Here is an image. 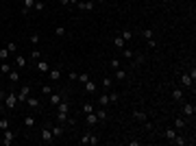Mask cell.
Segmentation results:
<instances>
[{"instance_id":"obj_1","label":"cell","mask_w":196,"mask_h":146,"mask_svg":"<svg viewBox=\"0 0 196 146\" xmlns=\"http://www.w3.org/2000/svg\"><path fill=\"white\" fill-rule=\"evenodd\" d=\"M78 142H81L83 146H87V144H92V146H96L100 140H98V135H94V133H85V135H83L81 140H78Z\"/></svg>"},{"instance_id":"obj_2","label":"cell","mask_w":196,"mask_h":146,"mask_svg":"<svg viewBox=\"0 0 196 146\" xmlns=\"http://www.w3.org/2000/svg\"><path fill=\"white\" fill-rule=\"evenodd\" d=\"M15 105H18V94H15V92H9L7 96H4V107H7V109H13Z\"/></svg>"},{"instance_id":"obj_3","label":"cell","mask_w":196,"mask_h":146,"mask_svg":"<svg viewBox=\"0 0 196 146\" xmlns=\"http://www.w3.org/2000/svg\"><path fill=\"white\" fill-rule=\"evenodd\" d=\"M13 140H15V133L11 131V129H4L2 131V146H11Z\"/></svg>"},{"instance_id":"obj_4","label":"cell","mask_w":196,"mask_h":146,"mask_svg":"<svg viewBox=\"0 0 196 146\" xmlns=\"http://www.w3.org/2000/svg\"><path fill=\"white\" fill-rule=\"evenodd\" d=\"M31 96V85H24L20 87V94H18V103H26V98Z\"/></svg>"},{"instance_id":"obj_5","label":"cell","mask_w":196,"mask_h":146,"mask_svg":"<svg viewBox=\"0 0 196 146\" xmlns=\"http://www.w3.org/2000/svg\"><path fill=\"white\" fill-rule=\"evenodd\" d=\"M94 4H96L94 0H78L76 7L81 9V11H92V9H94Z\"/></svg>"},{"instance_id":"obj_6","label":"cell","mask_w":196,"mask_h":146,"mask_svg":"<svg viewBox=\"0 0 196 146\" xmlns=\"http://www.w3.org/2000/svg\"><path fill=\"white\" fill-rule=\"evenodd\" d=\"M33 7H35V0H24V2H22V9H20V13H22V15H29Z\"/></svg>"},{"instance_id":"obj_7","label":"cell","mask_w":196,"mask_h":146,"mask_svg":"<svg viewBox=\"0 0 196 146\" xmlns=\"http://www.w3.org/2000/svg\"><path fill=\"white\" fill-rule=\"evenodd\" d=\"M42 142H52V131H50L48 127L42 129Z\"/></svg>"},{"instance_id":"obj_8","label":"cell","mask_w":196,"mask_h":146,"mask_svg":"<svg viewBox=\"0 0 196 146\" xmlns=\"http://www.w3.org/2000/svg\"><path fill=\"white\" fill-rule=\"evenodd\" d=\"M48 76H50V81H52V83H57L59 78H61V70H59V68H55V70H48Z\"/></svg>"},{"instance_id":"obj_9","label":"cell","mask_w":196,"mask_h":146,"mask_svg":"<svg viewBox=\"0 0 196 146\" xmlns=\"http://www.w3.org/2000/svg\"><path fill=\"white\" fill-rule=\"evenodd\" d=\"M181 83H183V87H190V89L194 87V81H192L190 74H181Z\"/></svg>"},{"instance_id":"obj_10","label":"cell","mask_w":196,"mask_h":146,"mask_svg":"<svg viewBox=\"0 0 196 146\" xmlns=\"http://www.w3.org/2000/svg\"><path fill=\"white\" fill-rule=\"evenodd\" d=\"M26 105H29L31 109H39V107H42V103H39V98H33V96H29V98H26Z\"/></svg>"},{"instance_id":"obj_11","label":"cell","mask_w":196,"mask_h":146,"mask_svg":"<svg viewBox=\"0 0 196 146\" xmlns=\"http://www.w3.org/2000/svg\"><path fill=\"white\" fill-rule=\"evenodd\" d=\"M50 105H59L61 100H63V94H55V92H50Z\"/></svg>"},{"instance_id":"obj_12","label":"cell","mask_w":196,"mask_h":146,"mask_svg":"<svg viewBox=\"0 0 196 146\" xmlns=\"http://www.w3.org/2000/svg\"><path fill=\"white\" fill-rule=\"evenodd\" d=\"M37 70H39V72H44V74H46V72L50 70L48 61H44V59H37Z\"/></svg>"},{"instance_id":"obj_13","label":"cell","mask_w":196,"mask_h":146,"mask_svg":"<svg viewBox=\"0 0 196 146\" xmlns=\"http://www.w3.org/2000/svg\"><path fill=\"white\" fill-rule=\"evenodd\" d=\"M50 131H52V137H61V135H63V124L59 122V124H57V127H52Z\"/></svg>"},{"instance_id":"obj_14","label":"cell","mask_w":196,"mask_h":146,"mask_svg":"<svg viewBox=\"0 0 196 146\" xmlns=\"http://www.w3.org/2000/svg\"><path fill=\"white\" fill-rule=\"evenodd\" d=\"M57 120L61 122V124H65V122L70 120V116H68V111H57Z\"/></svg>"},{"instance_id":"obj_15","label":"cell","mask_w":196,"mask_h":146,"mask_svg":"<svg viewBox=\"0 0 196 146\" xmlns=\"http://www.w3.org/2000/svg\"><path fill=\"white\" fill-rule=\"evenodd\" d=\"M133 118H135V120H139V122H146V120H148V116L144 114V111H139V109L133 111Z\"/></svg>"},{"instance_id":"obj_16","label":"cell","mask_w":196,"mask_h":146,"mask_svg":"<svg viewBox=\"0 0 196 146\" xmlns=\"http://www.w3.org/2000/svg\"><path fill=\"white\" fill-rule=\"evenodd\" d=\"M85 116H87V127H94L98 122V116L94 114V111H92V114H85Z\"/></svg>"},{"instance_id":"obj_17","label":"cell","mask_w":196,"mask_h":146,"mask_svg":"<svg viewBox=\"0 0 196 146\" xmlns=\"http://www.w3.org/2000/svg\"><path fill=\"white\" fill-rule=\"evenodd\" d=\"M183 114H185V116H192V118H194V114H196V107H194V105H183Z\"/></svg>"},{"instance_id":"obj_18","label":"cell","mask_w":196,"mask_h":146,"mask_svg":"<svg viewBox=\"0 0 196 146\" xmlns=\"http://www.w3.org/2000/svg\"><path fill=\"white\" fill-rule=\"evenodd\" d=\"M142 63H144V55L142 53L133 55V68H135V65H142Z\"/></svg>"},{"instance_id":"obj_19","label":"cell","mask_w":196,"mask_h":146,"mask_svg":"<svg viewBox=\"0 0 196 146\" xmlns=\"http://www.w3.org/2000/svg\"><path fill=\"white\" fill-rule=\"evenodd\" d=\"M85 92H87V94H94V92H96V83H94L92 78L85 83Z\"/></svg>"},{"instance_id":"obj_20","label":"cell","mask_w":196,"mask_h":146,"mask_svg":"<svg viewBox=\"0 0 196 146\" xmlns=\"http://www.w3.org/2000/svg\"><path fill=\"white\" fill-rule=\"evenodd\" d=\"M22 122H24V127H26V129L35 127V118H33V116H24V120H22Z\"/></svg>"},{"instance_id":"obj_21","label":"cell","mask_w":196,"mask_h":146,"mask_svg":"<svg viewBox=\"0 0 196 146\" xmlns=\"http://www.w3.org/2000/svg\"><path fill=\"white\" fill-rule=\"evenodd\" d=\"M9 81H11V83H18V81H20V72H18V70H11V72H9Z\"/></svg>"},{"instance_id":"obj_22","label":"cell","mask_w":196,"mask_h":146,"mask_svg":"<svg viewBox=\"0 0 196 146\" xmlns=\"http://www.w3.org/2000/svg\"><path fill=\"white\" fill-rule=\"evenodd\" d=\"M164 135H166V137H168V140H170V142H172V140H174V135H177V131H174V129H172V127H168L166 131H164Z\"/></svg>"},{"instance_id":"obj_23","label":"cell","mask_w":196,"mask_h":146,"mask_svg":"<svg viewBox=\"0 0 196 146\" xmlns=\"http://www.w3.org/2000/svg\"><path fill=\"white\" fill-rule=\"evenodd\" d=\"M24 65H26V57L18 55V57H15V68H24Z\"/></svg>"},{"instance_id":"obj_24","label":"cell","mask_w":196,"mask_h":146,"mask_svg":"<svg viewBox=\"0 0 196 146\" xmlns=\"http://www.w3.org/2000/svg\"><path fill=\"white\" fill-rule=\"evenodd\" d=\"M172 144H177V146H185V144H187V140H185V137H181V135H174Z\"/></svg>"},{"instance_id":"obj_25","label":"cell","mask_w":196,"mask_h":146,"mask_svg":"<svg viewBox=\"0 0 196 146\" xmlns=\"http://www.w3.org/2000/svg\"><path fill=\"white\" fill-rule=\"evenodd\" d=\"M0 72H2V74H9V72H11V63L2 61V63H0Z\"/></svg>"},{"instance_id":"obj_26","label":"cell","mask_w":196,"mask_h":146,"mask_svg":"<svg viewBox=\"0 0 196 146\" xmlns=\"http://www.w3.org/2000/svg\"><path fill=\"white\" fill-rule=\"evenodd\" d=\"M172 98H174V100H183V92L179 87H174V89H172Z\"/></svg>"},{"instance_id":"obj_27","label":"cell","mask_w":196,"mask_h":146,"mask_svg":"<svg viewBox=\"0 0 196 146\" xmlns=\"http://www.w3.org/2000/svg\"><path fill=\"white\" fill-rule=\"evenodd\" d=\"M76 81H78V83H83V85H85V83L89 81V76H87V72H81V74H78V76H76Z\"/></svg>"},{"instance_id":"obj_28","label":"cell","mask_w":196,"mask_h":146,"mask_svg":"<svg viewBox=\"0 0 196 146\" xmlns=\"http://www.w3.org/2000/svg\"><path fill=\"white\" fill-rule=\"evenodd\" d=\"M116 78H118V81H124V78H126V70H120V68H118V70H116Z\"/></svg>"},{"instance_id":"obj_29","label":"cell","mask_w":196,"mask_h":146,"mask_svg":"<svg viewBox=\"0 0 196 146\" xmlns=\"http://www.w3.org/2000/svg\"><path fill=\"white\" fill-rule=\"evenodd\" d=\"M98 105H109V94H103V96H98Z\"/></svg>"},{"instance_id":"obj_30","label":"cell","mask_w":196,"mask_h":146,"mask_svg":"<svg viewBox=\"0 0 196 146\" xmlns=\"http://www.w3.org/2000/svg\"><path fill=\"white\" fill-rule=\"evenodd\" d=\"M94 114L98 116V120H107V118H109V116H107V111H105V109H98V111H94Z\"/></svg>"},{"instance_id":"obj_31","label":"cell","mask_w":196,"mask_h":146,"mask_svg":"<svg viewBox=\"0 0 196 146\" xmlns=\"http://www.w3.org/2000/svg\"><path fill=\"white\" fill-rule=\"evenodd\" d=\"M113 44H116L118 48H124V44H126V42H124V39H122V35H118V37L113 39Z\"/></svg>"},{"instance_id":"obj_32","label":"cell","mask_w":196,"mask_h":146,"mask_svg":"<svg viewBox=\"0 0 196 146\" xmlns=\"http://www.w3.org/2000/svg\"><path fill=\"white\" fill-rule=\"evenodd\" d=\"M68 109H70V105L65 103V100H61V103L57 105V111H68Z\"/></svg>"},{"instance_id":"obj_33","label":"cell","mask_w":196,"mask_h":146,"mask_svg":"<svg viewBox=\"0 0 196 146\" xmlns=\"http://www.w3.org/2000/svg\"><path fill=\"white\" fill-rule=\"evenodd\" d=\"M185 127V120L183 118H174V129H183Z\"/></svg>"},{"instance_id":"obj_34","label":"cell","mask_w":196,"mask_h":146,"mask_svg":"<svg viewBox=\"0 0 196 146\" xmlns=\"http://www.w3.org/2000/svg\"><path fill=\"white\" fill-rule=\"evenodd\" d=\"M122 39H124V42H131V39H133V33H131V31H122Z\"/></svg>"},{"instance_id":"obj_35","label":"cell","mask_w":196,"mask_h":146,"mask_svg":"<svg viewBox=\"0 0 196 146\" xmlns=\"http://www.w3.org/2000/svg\"><path fill=\"white\" fill-rule=\"evenodd\" d=\"M142 37H144V39H153V31H150V29H144V31H142Z\"/></svg>"},{"instance_id":"obj_36","label":"cell","mask_w":196,"mask_h":146,"mask_svg":"<svg viewBox=\"0 0 196 146\" xmlns=\"http://www.w3.org/2000/svg\"><path fill=\"white\" fill-rule=\"evenodd\" d=\"M7 57H9V50L7 48H0V61H7Z\"/></svg>"},{"instance_id":"obj_37","label":"cell","mask_w":196,"mask_h":146,"mask_svg":"<svg viewBox=\"0 0 196 146\" xmlns=\"http://www.w3.org/2000/svg\"><path fill=\"white\" fill-rule=\"evenodd\" d=\"M0 129H2V131H4V129H9V120H7V118H2V116H0Z\"/></svg>"},{"instance_id":"obj_38","label":"cell","mask_w":196,"mask_h":146,"mask_svg":"<svg viewBox=\"0 0 196 146\" xmlns=\"http://www.w3.org/2000/svg\"><path fill=\"white\" fill-rule=\"evenodd\" d=\"M7 50H9V53H18V44L9 42V44H7Z\"/></svg>"},{"instance_id":"obj_39","label":"cell","mask_w":196,"mask_h":146,"mask_svg":"<svg viewBox=\"0 0 196 146\" xmlns=\"http://www.w3.org/2000/svg\"><path fill=\"white\" fill-rule=\"evenodd\" d=\"M103 85H105V89H109L111 85H113V81H111L109 76H105V78H103Z\"/></svg>"},{"instance_id":"obj_40","label":"cell","mask_w":196,"mask_h":146,"mask_svg":"<svg viewBox=\"0 0 196 146\" xmlns=\"http://www.w3.org/2000/svg\"><path fill=\"white\" fill-rule=\"evenodd\" d=\"M46 9V2H42V0H37L35 2V11H44Z\"/></svg>"},{"instance_id":"obj_41","label":"cell","mask_w":196,"mask_h":146,"mask_svg":"<svg viewBox=\"0 0 196 146\" xmlns=\"http://www.w3.org/2000/svg\"><path fill=\"white\" fill-rule=\"evenodd\" d=\"M92 111H94V105H83V114H92Z\"/></svg>"},{"instance_id":"obj_42","label":"cell","mask_w":196,"mask_h":146,"mask_svg":"<svg viewBox=\"0 0 196 146\" xmlns=\"http://www.w3.org/2000/svg\"><path fill=\"white\" fill-rule=\"evenodd\" d=\"M109 65H111V68H113V70H118V68H120V61H118V59L113 57V59L109 61Z\"/></svg>"},{"instance_id":"obj_43","label":"cell","mask_w":196,"mask_h":146,"mask_svg":"<svg viewBox=\"0 0 196 146\" xmlns=\"http://www.w3.org/2000/svg\"><path fill=\"white\" fill-rule=\"evenodd\" d=\"M55 35H65V26H57V29H55Z\"/></svg>"},{"instance_id":"obj_44","label":"cell","mask_w":196,"mask_h":146,"mask_svg":"<svg viewBox=\"0 0 196 146\" xmlns=\"http://www.w3.org/2000/svg\"><path fill=\"white\" fill-rule=\"evenodd\" d=\"M122 55H124L126 59H133V55H135V53H133V50H129V48H124V50H122Z\"/></svg>"},{"instance_id":"obj_45","label":"cell","mask_w":196,"mask_h":146,"mask_svg":"<svg viewBox=\"0 0 196 146\" xmlns=\"http://www.w3.org/2000/svg\"><path fill=\"white\" fill-rule=\"evenodd\" d=\"M50 92H52L50 85H42V94H44V96H50Z\"/></svg>"},{"instance_id":"obj_46","label":"cell","mask_w":196,"mask_h":146,"mask_svg":"<svg viewBox=\"0 0 196 146\" xmlns=\"http://www.w3.org/2000/svg\"><path fill=\"white\" fill-rule=\"evenodd\" d=\"M118 98H120V96H118V92H111L109 94V103H118Z\"/></svg>"},{"instance_id":"obj_47","label":"cell","mask_w":196,"mask_h":146,"mask_svg":"<svg viewBox=\"0 0 196 146\" xmlns=\"http://www.w3.org/2000/svg\"><path fill=\"white\" fill-rule=\"evenodd\" d=\"M29 39H31V44H33V46H37V44H39V35H37V33H35V35H31Z\"/></svg>"},{"instance_id":"obj_48","label":"cell","mask_w":196,"mask_h":146,"mask_svg":"<svg viewBox=\"0 0 196 146\" xmlns=\"http://www.w3.org/2000/svg\"><path fill=\"white\" fill-rule=\"evenodd\" d=\"M4 111H7V107H4V100H0V116H4Z\"/></svg>"},{"instance_id":"obj_49","label":"cell","mask_w":196,"mask_h":146,"mask_svg":"<svg viewBox=\"0 0 196 146\" xmlns=\"http://www.w3.org/2000/svg\"><path fill=\"white\" fill-rule=\"evenodd\" d=\"M31 57H33V59H42V53H39V50H35V53H31Z\"/></svg>"},{"instance_id":"obj_50","label":"cell","mask_w":196,"mask_h":146,"mask_svg":"<svg viewBox=\"0 0 196 146\" xmlns=\"http://www.w3.org/2000/svg\"><path fill=\"white\" fill-rule=\"evenodd\" d=\"M148 48H157V42H155V39H148Z\"/></svg>"},{"instance_id":"obj_51","label":"cell","mask_w":196,"mask_h":146,"mask_svg":"<svg viewBox=\"0 0 196 146\" xmlns=\"http://www.w3.org/2000/svg\"><path fill=\"white\" fill-rule=\"evenodd\" d=\"M4 96H7V92H4V89H0V100H4Z\"/></svg>"},{"instance_id":"obj_52","label":"cell","mask_w":196,"mask_h":146,"mask_svg":"<svg viewBox=\"0 0 196 146\" xmlns=\"http://www.w3.org/2000/svg\"><path fill=\"white\" fill-rule=\"evenodd\" d=\"M59 2L63 4V7H68V4H70V0H59Z\"/></svg>"},{"instance_id":"obj_53","label":"cell","mask_w":196,"mask_h":146,"mask_svg":"<svg viewBox=\"0 0 196 146\" xmlns=\"http://www.w3.org/2000/svg\"><path fill=\"white\" fill-rule=\"evenodd\" d=\"M76 2H78V0H70V4H76Z\"/></svg>"},{"instance_id":"obj_54","label":"cell","mask_w":196,"mask_h":146,"mask_svg":"<svg viewBox=\"0 0 196 146\" xmlns=\"http://www.w3.org/2000/svg\"><path fill=\"white\" fill-rule=\"evenodd\" d=\"M94 2H100V4H103V2H105V0H94Z\"/></svg>"},{"instance_id":"obj_55","label":"cell","mask_w":196,"mask_h":146,"mask_svg":"<svg viewBox=\"0 0 196 146\" xmlns=\"http://www.w3.org/2000/svg\"><path fill=\"white\" fill-rule=\"evenodd\" d=\"M0 146H2V140H0Z\"/></svg>"},{"instance_id":"obj_56","label":"cell","mask_w":196,"mask_h":146,"mask_svg":"<svg viewBox=\"0 0 196 146\" xmlns=\"http://www.w3.org/2000/svg\"><path fill=\"white\" fill-rule=\"evenodd\" d=\"M42 2H46V0H42Z\"/></svg>"},{"instance_id":"obj_57","label":"cell","mask_w":196,"mask_h":146,"mask_svg":"<svg viewBox=\"0 0 196 146\" xmlns=\"http://www.w3.org/2000/svg\"><path fill=\"white\" fill-rule=\"evenodd\" d=\"M0 63H2V61H0Z\"/></svg>"}]
</instances>
